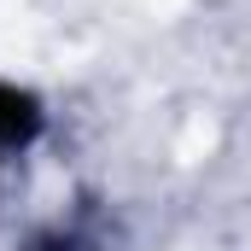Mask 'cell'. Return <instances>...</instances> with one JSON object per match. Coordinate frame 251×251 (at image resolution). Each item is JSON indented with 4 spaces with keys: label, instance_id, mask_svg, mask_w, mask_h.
Returning a JSON list of instances; mask_svg holds the SVG:
<instances>
[{
    "label": "cell",
    "instance_id": "6da1fadb",
    "mask_svg": "<svg viewBox=\"0 0 251 251\" xmlns=\"http://www.w3.org/2000/svg\"><path fill=\"white\" fill-rule=\"evenodd\" d=\"M35 123H41L35 100L18 94V88H0V146H24L35 134Z\"/></svg>",
    "mask_w": 251,
    "mask_h": 251
}]
</instances>
